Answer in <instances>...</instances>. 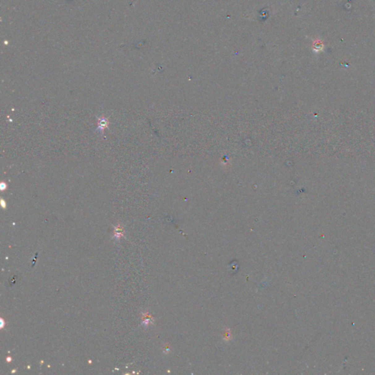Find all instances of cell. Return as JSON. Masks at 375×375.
<instances>
[{"mask_svg": "<svg viewBox=\"0 0 375 375\" xmlns=\"http://www.w3.org/2000/svg\"><path fill=\"white\" fill-rule=\"evenodd\" d=\"M0 188H1L2 190H5L6 188H7V183H5V182H2L1 185H0Z\"/></svg>", "mask_w": 375, "mask_h": 375, "instance_id": "277c9868", "label": "cell"}, {"mask_svg": "<svg viewBox=\"0 0 375 375\" xmlns=\"http://www.w3.org/2000/svg\"><path fill=\"white\" fill-rule=\"evenodd\" d=\"M98 120V128H97V130L100 131V133H104L105 129L108 128L109 123L108 118H106L104 116H101Z\"/></svg>", "mask_w": 375, "mask_h": 375, "instance_id": "6da1fadb", "label": "cell"}, {"mask_svg": "<svg viewBox=\"0 0 375 375\" xmlns=\"http://www.w3.org/2000/svg\"><path fill=\"white\" fill-rule=\"evenodd\" d=\"M323 46H324V45H323L322 41L320 40H317L314 42V43H313V49L315 51L318 52V51H320L322 50Z\"/></svg>", "mask_w": 375, "mask_h": 375, "instance_id": "7a4b0ae2", "label": "cell"}, {"mask_svg": "<svg viewBox=\"0 0 375 375\" xmlns=\"http://www.w3.org/2000/svg\"><path fill=\"white\" fill-rule=\"evenodd\" d=\"M4 202H4L3 200H2V206L3 207H5V205H6V204H5V203H4Z\"/></svg>", "mask_w": 375, "mask_h": 375, "instance_id": "5b68a950", "label": "cell"}, {"mask_svg": "<svg viewBox=\"0 0 375 375\" xmlns=\"http://www.w3.org/2000/svg\"><path fill=\"white\" fill-rule=\"evenodd\" d=\"M122 233H123V229H122L120 225H118L117 227L115 228L114 237H116L117 239H120V237L123 235Z\"/></svg>", "mask_w": 375, "mask_h": 375, "instance_id": "3957f363", "label": "cell"}]
</instances>
